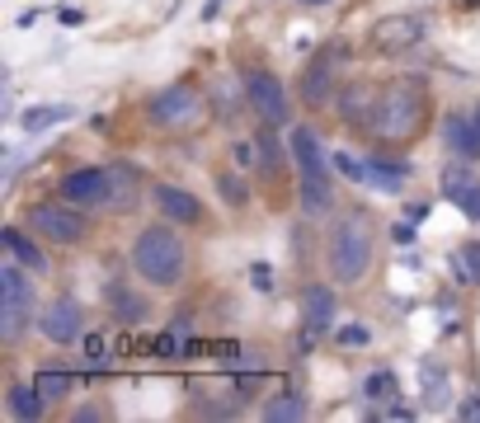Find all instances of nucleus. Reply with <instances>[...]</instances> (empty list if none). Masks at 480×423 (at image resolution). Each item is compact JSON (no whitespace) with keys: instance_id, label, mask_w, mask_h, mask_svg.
I'll return each mask as SVG.
<instances>
[{"instance_id":"nucleus-28","label":"nucleus","mask_w":480,"mask_h":423,"mask_svg":"<svg viewBox=\"0 0 480 423\" xmlns=\"http://www.w3.org/2000/svg\"><path fill=\"white\" fill-rule=\"evenodd\" d=\"M448 273L457 278V287H480V240H462L448 254Z\"/></svg>"},{"instance_id":"nucleus-26","label":"nucleus","mask_w":480,"mask_h":423,"mask_svg":"<svg viewBox=\"0 0 480 423\" xmlns=\"http://www.w3.org/2000/svg\"><path fill=\"white\" fill-rule=\"evenodd\" d=\"M29 329H38V306H29V302H0V344L14 348Z\"/></svg>"},{"instance_id":"nucleus-38","label":"nucleus","mask_w":480,"mask_h":423,"mask_svg":"<svg viewBox=\"0 0 480 423\" xmlns=\"http://www.w3.org/2000/svg\"><path fill=\"white\" fill-rule=\"evenodd\" d=\"M457 418H480V395H462V400H457Z\"/></svg>"},{"instance_id":"nucleus-29","label":"nucleus","mask_w":480,"mask_h":423,"mask_svg":"<svg viewBox=\"0 0 480 423\" xmlns=\"http://www.w3.org/2000/svg\"><path fill=\"white\" fill-rule=\"evenodd\" d=\"M363 400H367L372 410H386V405H395V400H401V376H395L391 367L367 372V381H363Z\"/></svg>"},{"instance_id":"nucleus-18","label":"nucleus","mask_w":480,"mask_h":423,"mask_svg":"<svg viewBox=\"0 0 480 423\" xmlns=\"http://www.w3.org/2000/svg\"><path fill=\"white\" fill-rule=\"evenodd\" d=\"M104 302H109L113 320H118V325H128V329L151 320V302H146L141 292H132L122 278H109V287H104Z\"/></svg>"},{"instance_id":"nucleus-35","label":"nucleus","mask_w":480,"mask_h":423,"mask_svg":"<svg viewBox=\"0 0 480 423\" xmlns=\"http://www.w3.org/2000/svg\"><path fill=\"white\" fill-rule=\"evenodd\" d=\"M335 344L340 348H367L372 344V329L367 325H340L335 329Z\"/></svg>"},{"instance_id":"nucleus-22","label":"nucleus","mask_w":480,"mask_h":423,"mask_svg":"<svg viewBox=\"0 0 480 423\" xmlns=\"http://www.w3.org/2000/svg\"><path fill=\"white\" fill-rule=\"evenodd\" d=\"M255 156H259V169H264L268 179H278L283 169H287L292 151L283 146V132H278V122H264V118H259V127H255Z\"/></svg>"},{"instance_id":"nucleus-31","label":"nucleus","mask_w":480,"mask_h":423,"mask_svg":"<svg viewBox=\"0 0 480 423\" xmlns=\"http://www.w3.org/2000/svg\"><path fill=\"white\" fill-rule=\"evenodd\" d=\"M67 118H71L67 104H33V109L19 113V132H48V127L67 122Z\"/></svg>"},{"instance_id":"nucleus-6","label":"nucleus","mask_w":480,"mask_h":423,"mask_svg":"<svg viewBox=\"0 0 480 423\" xmlns=\"http://www.w3.org/2000/svg\"><path fill=\"white\" fill-rule=\"evenodd\" d=\"M207 94L198 90V85L179 80V85H165V90L151 94V104H146V113H151L156 127H165V132H194V127L207 118Z\"/></svg>"},{"instance_id":"nucleus-1","label":"nucleus","mask_w":480,"mask_h":423,"mask_svg":"<svg viewBox=\"0 0 480 423\" xmlns=\"http://www.w3.org/2000/svg\"><path fill=\"white\" fill-rule=\"evenodd\" d=\"M429 122V85L414 80V76H395L382 85V99H377V113L367 122V137L377 146H410L420 141Z\"/></svg>"},{"instance_id":"nucleus-39","label":"nucleus","mask_w":480,"mask_h":423,"mask_svg":"<svg viewBox=\"0 0 480 423\" xmlns=\"http://www.w3.org/2000/svg\"><path fill=\"white\" fill-rule=\"evenodd\" d=\"M414 230H420L414 221H401V226L391 230V240H395V245H420V240H414Z\"/></svg>"},{"instance_id":"nucleus-14","label":"nucleus","mask_w":480,"mask_h":423,"mask_svg":"<svg viewBox=\"0 0 480 423\" xmlns=\"http://www.w3.org/2000/svg\"><path fill=\"white\" fill-rule=\"evenodd\" d=\"M377 99H382V90H372L367 80L340 85V94H335V113H340V122H349V127H353V132H367L372 113H377Z\"/></svg>"},{"instance_id":"nucleus-17","label":"nucleus","mask_w":480,"mask_h":423,"mask_svg":"<svg viewBox=\"0 0 480 423\" xmlns=\"http://www.w3.org/2000/svg\"><path fill=\"white\" fill-rule=\"evenodd\" d=\"M420 410L424 414L452 410V372L438 357H420Z\"/></svg>"},{"instance_id":"nucleus-20","label":"nucleus","mask_w":480,"mask_h":423,"mask_svg":"<svg viewBox=\"0 0 480 423\" xmlns=\"http://www.w3.org/2000/svg\"><path fill=\"white\" fill-rule=\"evenodd\" d=\"M5 410L10 418H24V423H38V418H48L52 410V400L33 386V381H10L5 386Z\"/></svg>"},{"instance_id":"nucleus-45","label":"nucleus","mask_w":480,"mask_h":423,"mask_svg":"<svg viewBox=\"0 0 480 423\" xmlns=\"http://www.w3.org/2000/svg\"><path fill=\"white\" fill-rule=\"evenodd\" d=\"M475 118H480V104H475Z\"/></svg>"},{"instance_id":"nucleus-34","label":"nucleus","mask_w":480,"mask_h":423,"mask_svg":"<svg viewBox=\"0 0 480 423\" xmlns=\"http://www.w3.org/2000/svg\"><path fill=\"white\" fill-rule=\"evenodd\" d=\"M335 160V169H340V179H349V184H367V160H358V156H349V151H335L330 156Z\"/></svg>"},{"instance_id":"nucleus-32","label":"nucleus","mask_w":480,"mask_h":423,"mask_svg":"<svg viewBox=\"0 0 480 423\" xmlns=\"http://www.w3.org/2000/svg\"><path fill=\"white\" fill-rule=\"evenodd\" d=\"M33 386L43 391L48 400H67L76 391V372H67V367H38L33 372Z\"/></svg>"},{"instance_id":"nucleus-19","label":"nucleus","mask_w":480,"mask_h":423,"mask_svg":"<svg viewBox=\"0 0 480 423\" xmlns=\"http://www.w3.org/2000/svg\"><path fill=\"white\" fill-rule=\"evenodd\" d=\"M367 184L377 188V194H401L410 184V160L405 156H386L382 146L367 156Z\"/></svg>"},{"instance_id":"nucleus-11","label":"nucleus","mask_w":480,"mask_h":423,"mask_svg":"<svg viewBox=\"0 0 480 423\" xmlns=\"http://www.w3.org/2000/svg\"><path fill=\"white\" fill-rule=\"evenodd\" d=\"M151 207H156V217L175 221V226H203L207 221L203 198L189 194V188H179V184H165V179L151 184Z\"/></svg>"},{"instance_id":"nucleus-43","label":"nucleus","mask_w":480,"mask_h":423,"mask_svg":"<svg viewBox=\"0 0 480 423\" xmlns=\"http://www.w3.org/2000/svg\"><path fill=\"white\" fill-rule=\"evenodd\" d=\"M170 329H175V334H189V338H194V315H189V310H179L175 320H170Z\"/></svg>"},{"instance_id":"nucleus-27","label":"nucleus","mask_w":480,"mask_h":423,"mask_svg":"<svg viewBox=\"0 0 480 423\" xmlns=\"http://www.w3.org/2000/svg\"><path fill=\"white\" fill-rule=\"evenodd\" d=\"M297 207H302V217H311V221L330 217V212H335V184H330V179H302L297 184Z\"/></svg>"},{"instance_id":"nucleus-16","label":"nucleus","mask_w":480,"mask_h":423,"mask_svg":"<svg viewBox=\"0 0 480 423\" xmlns=\"http://www.w3.org/2000/svg\"><path fill=\"white\" fill-rule=\"evenodd\" d=\"M297 310H302V325L311 329H330L340 320V292L330 283H306L297 296Z\"/></svg>"},{"instance_id":"nucleus-15","label":"nucleus","mask_w":480,"mask_h":423,"mask_svg":"<svg viewBox=\"0 0 480 423\" xmlns=\"http://www.w3.org/2000/svg\"><path fill=\"white\" fill-rule=\"evenodd\" d=\"M141 194H146L141 169L128 165V160H113V165H109V198H104V212H118V217H128V212H137Z\"/></svg>"},{"instance_id":"nucleus-12","label":"nucleus","mask_w":480,"mask_h":423,"mask_svg":"<svg viewBox=\"0 0 480 423\" xmlns=\"http://www.w3.org/2000/svg\"><path fill=\"white\" fill-rule=\"evenodd\" d=\"M438 188H443V198H452V207H462V217L480 221V179H475L471 160L452 156L443 165V175H438Z\"/></svg>"},{"instance_id":"nucleus-8","label":"nucleus","mask_w":480,"mask_h":423,"mask_svg":"<svg viewBox=\"0 0 480 423\" xmlns=\"http://www.w3.org/2000/svg\"><path fill=\"white\" fill-rule=\"evenodd\" d=\"M38 334H43L48 344H57V348L80 344V338L90 334V329H86V306H80L71 292H57L52 302L38 310Z\"/></svg>"},{"instance_id":"nucleus-21","label":"nucleus","mask_w":480,"mask_h":423,"mask_svg":"<svg viewBox=\"0 0 480 423\" xmlns=\"http://www.w3.org/2000/svg\"><path fill=\"white\" fill-rule=\"evenodd\" d=\"M443 141H448L452 156L475 160L480 156V118L475 113H448L443 118Z\"/></svg>"},{"instance_id":"nucleus-37","label":"nucleus","mask_w":480,"mask_h":423,"mask_svg":"<svg viewBox=\"0 0 480 423\" xmlns=\"http://www.w3.org/2000/svg\"><path fill=\"white\" fill-rule=\"evenodd\" d=\"M57 24L61 29H80V24H86V10H80V5H61L57 10Z\"/></svg>"},{"instance_id":"nucleus-9","label":"nucleus","mask_w":480,"mask_h":423,"mask_svg":"<svg viewBox=\"0 0 480 423\" xmlns=\"http://www.w3.org/2000/svg\"><path fill=\"white\" fill-rule=\"evenodd\" d=\"M429 33V14H391V19H377L372 29V48L386 52V57H401V52H414Z\"/></svg>"},{"instance_id":"nucleus-25","label":"nucleus","mask_w":480,"mask_h":423,"mask_svg":"<svg viewBox=\"0 0 480 423\" xmlns=\"http://www.w3.org/2000/svg\"><path fill=\"white\" fill-rule=\"evenodd\" d=\"M38 273H29L19 259H10L5 254V264H0V302H29L38 306Z\"/></svg>"},{"instance_id":"nucleus-3","label":"nucleus","mask_w":480,"mask_h":423,"mask_svg":"<svg viewBox=\"0 0 480 423\" xmlns=\"http://www.w3.org/2000/svg\"><path fill=\"white\" fill-rule=\"evenodd\" d=\"M372 245H377V230L367 212H344L325 230V273L340 287H358L372 268Z\"/></svg>"},{"instance_id":"nucleus-7","label":"nucleus","mask_w":480,"mask_h":423,"mask_svg":"<svg viewBox=\"0 0 480 423\" xmlns=\"http://www.w3.org/2000/svg\"><path fill=\"white\" fill-rule=\"evenodd\" d=\"M240 80H245V94H249V109H255V118L264 122H287L292 118V94L287 85L268 71V67H240Z\"/></svg>"},{"instance_id":"nucleus-30","label":"nucleus","mask_w":480,"mask_h":423,"mask_svg":"<svg viewBox=\"0 0 480 423\" xmlns=\"http://www.w3.org/2000/svg\"><path fill=\"white\" fill-rule=\"evenodd\" d=\"M306 414H311V405H306V395H302L297 386H287L283 395H274V400L264 405V418H268V423H302Z\"/></svg>"},{"instance_id":"nucleus-10","label":"nucleus","mask_w":480,"mask_h":423,"mask_svg":"<svg viewBox=\"0 0 480 423\" xmlns=\"http://www.w3.org/2000/svg\"><path fill=\"white\" fill-rule=\"evenodd\" d=\"M57 194L71 198L76 207H86V212H104V198H109V165L67 169V175L57 179Z\"/></svg>"},{"instance_id":"nucleus-2","label":"nucleus","mask_w":480,"mask_h":423,"mask_svg":"<svg viewBox=\"0 0 480 423\" xmlns=\"http://www.w3.org/2000/svg\"><path fill=\"white\" fill-rule=\"evenodd\" d=\"M128 264L146 287L170 292L184 283V273H189V245H184V236L175 230V221L160 217V221H146L137 230V240L128 249Z\"/></svg>"},{"instance_id":"nucleus-5","label":"nucleus","mask_w":480,"mask_h":423,"mask_svg":"<svg viewBox=\"0 0 480 423\" xmlns=\"http://www.w3.org/2000/svg\"><path fill=\"white\" fill-rule=\"evenodd\" d=\"M349 61V42H325L316 48V57L302 67V80H297V94L311 113L321 109H335V94H340V67Z\"/></svg>"},{"instance_id":"nucleus-24","label":"nucleus","mask_w":480,"mask_h":423,"mask_svg":"<svg viewBox=\"0 0 480 423\" xmlns=\"http://www.w3.org/2000/svg\"><path fill=\"white\" fill-rule=\"evenodd\" d=\"M0 249H5L10 259H19L29 273H38V278L48 273V254L38 249V240H33V236H24V230H19L14 221H10V226H0Z\"/></svg>"},{"instance_id":"nucleus-13","label":"nucleus","mask_w":480,"mask_h":423,"mask_svg":"<svg viewBox=\"0 0 480 423\" xmlns=\"http://www.w3.org/2000/svg\"><path fill=\"white\" fill-rule=\"evenodd\" d=\"M287 151H292V165H297L302 179H330V169H335V160L321 146V132L311 122H297L287 132Z\"/></svg>"},{"instance_id":"nucleus-42","label":"nucleus","mask_w":480,"mask_h":423,"mask_svg":"<svg viewBox=\"0 0 480 423\" xmlns=\"http://www.w3.org/2000/svg\"><path fill=\"white\" fill-rule=\"evenodd\" d=\"M99 418H109V410H99V405H86V410H76V423H99Z\"/></svg>"},{"instance_id":"nucleus-40","label":"nucleus","mask_w":480,"mask_h":423,"mask_svg":"<svg viewBox=\"0 0 480 423\" xmlns=\"http://www.w3.org/2000/svg\"><path fill=\"white\" fill-rule=\"evenodd\" d=\"M405 221L424 226V221H429V202H424V198H420V202H405Z\"/></svg>"},{"instance_id":"nucleus-33","label":"nucleus","mask_w":480,"mask_h":423,"mask_svg":"<svg viewBox=\"0 0 480 423\" xmlns=\"http://www.w3.org/2000/svg\"><path fill=\"white\" fill-rule=\"evenodd\" d=\"M217 198L226 202V207H249V188H245V179H240V169H222L217 175Z\"/></svg>"},{"instance_id":"nucleus-4","label":"nucleus","mask_w":480,"mask_h":423,"mask_svg":"<svg viewBox=\"0 0 480 423\" xmlns=\"http://www.w3.org/2000/svg\"><path fill=\"white\" fill-rule=\"evenodd\" d=\"M24 221L33 226L38 240H43V245H57V249H76V245H86V236H90L86 207H76L71 198L33 202V207L24 212Z\"/></svg>"},{"instance_id":"nucleus-41","label":"nucleus","mask_w":480,"mask_h":423,"mask_svg":"<svg viewBox=\"0 0 480 423\" xmlns=\"http://www.w3.org/2000/svg\"><path fill=\"white\" fill-rule=\"evenodd\" d=\"M80 344H86L90 363H104V353H109V348H104V338H99V334H86V338H80Z\"/></svg>"},{"instance_id":"nucleus-23","label":"nucleus","mask_w":480,"mask_h":423,"mask_svg":"<svg viewBox=\"0 0 480 423\" xmlns=\"http://www.w3.org/2000/svg\"><path fill=\"white\" fill-rule=\"evenodd\" d=\"M207 104H213V113H217L222 122L240 118V113L249 109V94H245L240 71H236V76H217V80H213V90H207Z\"/></svg>"},{"instance_id":"nucleus-44","label":"nucleus","mask_w":480,"mask_h":423,"mask_svg":"<svg viewBox=\"0 0 480 423\" xmlns=\"http://www.w3.org/2000/svg\"><path fill=\"white\" fill-rule=\"evenodd\" d=\"M302 5H330V0H302Z\"/></svg>"},{"instance_id":"nucleus-36","label":"nucleus","mask_w":480,"mask_h":423,"mask_svg":"<svg viewBox=\"0 0 480 423\" xmlns=\"http://www.w3.org/2000/svg\"><path fill=\"white\" fill-rule=\"evenodd\" d=\"M249 287H255L259 296H268V292L278 287L274 283V268H268V264H249Z\"/></svg>"}]
</instances>
